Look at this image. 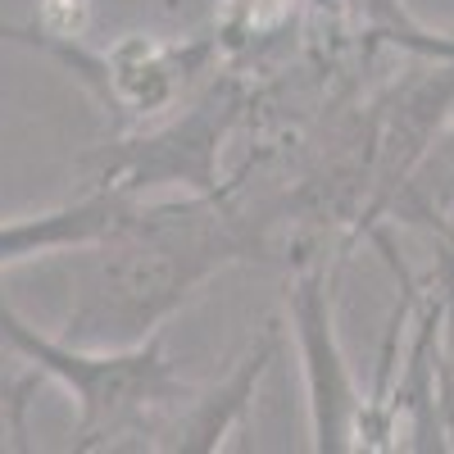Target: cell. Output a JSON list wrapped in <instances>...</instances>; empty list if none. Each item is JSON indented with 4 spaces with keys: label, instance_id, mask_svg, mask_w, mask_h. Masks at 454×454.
Segmentation results:
<instances>
[{
    "label": "cell",
    "instance_id": "obj_1",
    "mask_svg": "<svg viewBox=\"0 0 454 454\" xmlns=\"http://www.w3.org/2000/svg\"><path fill=\"white\" fill-rule=\"evenodd\" d=\"M269 227L237 186L192 200L137 205L114 232L82 246L78 295L68 309L73 346L119 350L155 336L209 278L241 259H263Z\"/></svg>",
    "mask_w": 454,
    "mask_h": 454
},
{
    "label": "cell",
    "instance_id": "obj_2",
    "mask_svg": "<svg viewBox=\"0 0 454 454\" xmlns=\"http://www.w3.org/2000/svg\"><path fill=\"white\" fill-rule=\"evenodd\" d=\"M0 346L14 350L32 377H51L78 400L73 450H164L173 419L196 395L168 364L160 332L119 350L73 346L42 336L0 295Z\"/></svg>",
    "mask_w": 454,
    "mask_h": 454
},
{
    "label": "cell",
    "instance_id": "obj_3",
    "mask_svg": "<svg viewBox=\"0 0 454 454\" xmlns=\"http://www.w3.org/2000/svg\"><path fill=\"white\" fill-rule=\"evenodd\" d=\"M291 323H295L300 359H305V377H309L314 450H359L368 400H359V387H355L346 359H340L336 332H332V269L327 263H295Z\"/></svg>",
    "mask_w": 454,
    "mask_h": 454
},
{
    "label": "cell",
    "instance_id": "obj_4",
    "mask_svg": "<svg viewBox=\"0 0 454 454\" xmlns=\"http://www.w3.org/2000/svg\"><path fill=\"white\" fill-rule=\"evenodd\" d=\"M105 59V105L150 119V114L173 109L186 87L214 64H223V51L214 32L186 36V42H160V36H123L119 46L100 51Z\"/></svg>",
    "mask_w": 454,
    "mask_h": 454
},
{
    "label": "cell",
    "instance_id": "obj_5",
    "mask_svg": "<svg viewBox=\"0 0 454 454\" xmlns=\"http://www.w3.org/2000/svg\"><path fill=\"white\" fill-rule=\"evenodd\" d=\"M278 346H282V327L269 323L263 336L237 359V368L227 372L223 382H214L205 391L196 387V395L186 400L182 413L173 419L164 450H186V454L218 450L227 436L246 423V409H250V400H254V391L263 382V372H269V364L278 359Z\"/></svg>",
    "mask_w": 454,
    "mask_h": 454
},
{
    "label": "cell",
    "instance_id": "obj_6",
    "mask_svg": "<svg viewBox=\"0 0 454 454\" xmlns=\"http://www.w3.org/2000/svg\"><path fill=\"white\" fill-rule=\"evenodd\" d=\"M137 196L119 192V186H87L78 200H68L51 214L32 218H10L0 223V269L5 263H23L32 254H55V250H82L100 241L105 232L119 227V218L132 209Z\"/></svg>",
    "mask_w": 454,
    "mask_h": 454
},
{
    "label": "cell",
    "instance_id": "obj_7",
    "mask_svg": "<svg viewBox=\"0 0 454 454\" xmlns=\"http://www.w3.org/2000/svg\"><path fill=\"white\" fill-rule=\"evenodd\" d=\"M382 223L427 227V232L441 237V246L454 254V119L432 137L423 160L400 182V192L391 196Z\"/></svg>",
    "mask_w": 454,
    "mask_h": 454
},
{
    "label": "cell",
    "instance_id": "obj_8",
    "mask_svg": "<svg viewBox=\"0 0 454 454\" xmlns=\"http://www.w3.org/2000/svg\"><path fill=\"white\" fill-rule=\"evenodd\" d=\"M305 10L309 0H218L209 32L223 51V64H246L278 46Z\"/></svg>",
    "mask_w": 454,
    "mask_h": 454
},
{
    "label": "cell",
    "instance_id": "obj_9",
    "mask_svg": "<svg viewBox=\"0 0 454 454\" xmlns=\"http://www.w3.org/2000/svg\"><path fill=\"white\" fill-rule=\"evenodd\" d=\"M0 46H27V51H42V55L59 59L82 87H91V91L105 100V59H100V51H91L87 42H82V46L55 42L42 23H0Z\"/></svg>",
    "mask_w": 454,
    "mask_h": 454
},
{
    "label": "cell",
    "instance_id": "obj_10",
    "mask_svg": "<svg viewBox=\"0 0 454 454\" xmlns=\"http://www.w3.org/2000/svg\"><path fill=\"white\" fill-rule=\"evenodd\" d=\"M36 23H42L55 42L82 46L87 23H91V0H42V5H36Z\"/></svg>",
    "mask_w": 454,
    "mask_h": 454
},
{
    "label": "cell",
    "instance_id": "obj_11",
    "mask_svg": "<svg viewBox=\"0 0 454 454\" xmlns=\"http://www.w3.org/2000/svg\"><path fill=\"white\" fill-rule=\"evenodd\" d=\"M164 5H168V10H173V5H177V0H164Z\"/></svg>",
    "mask_w": 454,
    "mask_h": 454
}]
</instances>
